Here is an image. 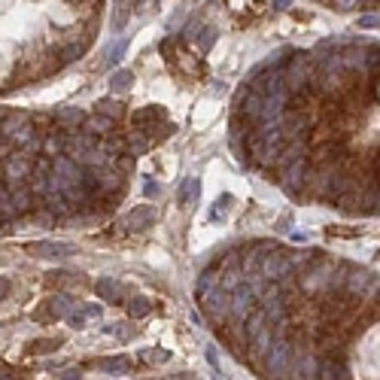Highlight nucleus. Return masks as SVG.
<instances>
[{
  "mask_svg": "<svg viewBox=\"0 0 380 380\" xmlns=\"http://www.w3.org/2000/svg\"><path fill=\"white\" fill-rule=\"evenodd\" d=\"M289 344H280V341H274L268 347V353H265V362H268V374L271 377H280L286 368H289Z\"/></svg>",
  "mask_w": 380,
  "mask_h": 380,
  "instance_id": "1",
  "label": "nucleus"
},
{
  "mask_svg": "<svg viewBox=\"0 0 380 380\" xmlns=\"http://www.w3.org/2000/svg\"><path fill=\"white\" fill-rule=\"evenodd\" d=\"M28 250L37 253V255H46V259H55V255H74L76 246L74 243H58V241H43V243H30Z\"/></svg>",
  "mask_w": 380,
  "mask_h": 380,
  "instance_id": "2",
  "label": "nucleus"
},
{
  "mask_svg": "<svg viewBox=\"0 0 380 380\" xmlns=\"http://www.w3.org/2000/svg\"><path fill=\"white\" fill-rule=\"evenodd\" d=\"M152 222H156V210H152L149 204H140V207L131 210V217H128V225H134L137 231H146Z\"/></svg>",
  "mask_w": 380,
  "mask_h": 380,
  "instance_id": "3",
  "label": "nucleus"
},
{
  "mask_svg": "<svg viewBox=\"0 0 380 380\" xmlns=\"http://www.w3.org/2000/svg\"><path fill=\"white\" fill-rule=\"evenodd\" d=\"M98 295H104L107 301H113V304H122V299H125V292H122V286L116 283V280H110V277H104V280H98Z\"/></svg>",
  "mask_w": 380,
  "mask_h": 380,
  "instance_id": "4",
  "label": "nucleus"
},
{
  "mask_svg": "<svg viewBox=\"0 0 380 380\" xmlns=\"http://www.w3.org/2000/svg\"><path fill=\"white\" fill-rule=\"evenodd\" d=\"M82 128H86L88 134H107V131L113 128V122H110V116H104V113H98V116L82 122Z\"/></svg>",
  "mask_w": 380,
  "mask_h": 380,
  "instance_id": "5",
  "label": "nucleus"
},
{
  "mask_svg": "<svg viewBox=\"0 0 380 380\" xmlns=\"http://www.w3.org/2000/svg\"><path fill=\"white\" fill-rule=\"evenodd\" d=\"M58 122L64 125V131H74L79 122H86V116H82L79 110H74V107H64V110H58Z\"/></svg>",
  "mask_w": 380,
  "mask_h": 380,
  "instance_id": "6",
  "label": "nucleus"
},
{
  "mask_svg": "<svg viewBox=\"0 0 380 380\" xmlns=\"http://www.w3.org/2000/svg\"><path fill=\"white\" fill-rule=\"evenodd\" d=\"M198 192H201V186H198V180H195V177H189L186 183H183V186H180V204H183V207L198 201Z\"/></svg>",
  "mask_w": 380,
  "mask_h": 380,
  "instance_id": "7",
  "label": "nucleus"
},
{
  "mask_svg": "<svg viewBox=\"0 0 380 380\" xmlns=\"http://www.w3.org/2000/svg\"><path fill=\"white\" fill-rule=\"evenodd\" d=\"M74 311V299H70V295H58V299H52L49 301V316H64V313H70Z\"/></svg>",
  "mask_w": 380,
  "mask_h": 380,
  "instance_id": "8",
  "label": "nucleus"
},
{
  "mask_svg": "<svg viewBox=\"0 0 380 380\" xmlns=\"http://www.w3.org/2000/svg\"><path fill=\"white\" fill-rule=\"evenodd\" d=\"M149 307H152V304L143 299V295H137V299H131V301H128V313L137 320V316H146V313H149Z\"/></svg>",
  "mask_w": 380,
  "mask_h": 380,
  "instance_id": "9",
  "label": "nucleus"
},
{
  "mask_svg": "<svg viewBox=\"0 0 380 380\" xmlns=\"http://www.w3.org/2000/svg\"><path fill=\"white\" fill-rule=\"evenodd\" d=\"M110 86L116 88V91H128V88H131V74H128V70H119V74H113Z\"/></svg>",
  "mask_w": 380,
  "mask_h": 380,
  "instance_id": "10",
  "label": "nucleus"
},
{
  "mask_svg": "<svg viewBox=\"0 0 380 380\" xmlns=\"http://www.w3.org/2000/svg\"><path fill=\"white\" fill-rule=\"evenodd\" d=\"M198 43H201V49H210L213 43H217V28H201Z\"/></svg>",
  "mask_w": 380,
  "mask_h": 380,
  "instance_id": "11",
  "label": "nucleus"
},
{
  "mask_svg": "<svg viewBox=\"0 0 380 380\" xmlns=\"http://www.w3.org/2000/svg\"><path fill=\"white\" fill-rule=\"evenodd\" d=\"M98 113H104V116H113V119L122 116V110H119L116 100H100V104H98Z\"/></svg>",
  "mask_w": 380,
  "mask_h": 380,
  "instance_id": "12",
  "label": "nucleus"
},
{
  "mask_svg": "<svg viewBox=\"0 0 380 380\" xmlns=\"http://www.w3.org/2000/svg\"><path fill=\"white\" fill-rule=\"evenodd\" d=\"M122 52H125V40H122V43H116V46H113L110 52H107V64H116V61L122 58Z\"/></svg>",
  "mask_w": 380,
  "mask_h": 380,
  "instance_id": "13",
  "label": "nucleus"
},
{
  "mask_svg": "<svg viewBox=\"0 0 380 380\" xmlns=\"http://www.w3.org/2000/svg\"><path fill=\"white\" fill-rule=\"evenodd\" d=\"M61 341H34V344H30V350H34V353H49V347H58Z\"/></svg>",
  "mask_w": 380,
  "mask_h": 380,
  "instance_id": "14",
  "label": "nucleus"
},
{
  "mask_svg": "<svg viewBox=\"0 0 380 380\" xmlns=\"http://www.w3.org/2000/svg\"><path fill=\"white\" fill-rule=\"evenodd\" d=\"M229 204H231V198H229V195H222V198H219V204H217V210L210 213V219H219L222 213H225V207H229Z\"/></svg>",
  "mask_w": 380,
  "mask_h": 380,
  "instance_id": "15",
  "label": "nucleus"
},
{
  "mask_svg": "<svg viewBox=\"0 0 380 380\" xmlns=\"http://www.w3.org/2000/svg\"><path fill=\"white\" fill-rule=\"evenodd\" d=\"M86 316H88V313H86V307H82V313H70V316H67V323L74 326V328H82V323H86Z\"/></svg>",
  "mask_w": 380,
  "mask_h": 380,
  "instance_id": "16",
  "label": "nucleus"
},
{
  "mask_svg": "<svg viewBox=\"0 0 380 380\" xmlns=\"http://www.w3.org/2000/svg\"><path fill=\"white\" fill-rule=\"evenodd\" d=\"M168 359H171L168 350H156V353H149V356H146V362H168Z\"/></svg>",
  "mask_w": 380,
  "mask_h": 380,
  "instance_id": "17",
  "label": "nucleus"
},
{
  "mask_svg": "<svg viewBox=\"0 0 380 380\" xmlns=\"http://www.w3.org/2000/svg\"><path fill=\"white\" fill-rule=\"evenodd\" d=\"M9 289H13V283H9L6 277H0V301H4L6 295H9Z\"/></svg>",
  "mask_w": 380,
  "mask_h": 380,
  "instance_id": "18",
  "label": "nucleus"
}]
</instances>
